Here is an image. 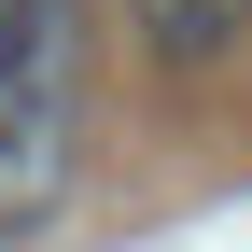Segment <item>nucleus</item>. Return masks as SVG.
I'll return each mask as SVG.
<instances>
[{
    "mask_svg": "<svg viewBox=\"0 0 252 252\" xmlns=\"http://www.w3.org/2000/svg\"><path fill=\"white\" fill-rule=\"evenodd\" d=\"M98 0H0V252L56 238L98 154Z\"/></svg>",
    "mask_w": 252,
    "mask_h": 252,
    "instance_id": "f257e3e1",
    "label": "nucleus"
},
{
    "mask_svg": "<svg viewBox=\"0 0 252 252\" xmlns=\"http://www.w3.org/2000/svg\"><path fill=\"white\" fill-rule=\"evenodd\" d=\"M112 28H126V56L168 70V84H210L224 56H252V0H112Z\"/></svg>",
    "mask_w": 252,
    "mask_h": 252,
    "instance_id": "f03ea898",
    "label": "nucleus"
}]
</instances>
